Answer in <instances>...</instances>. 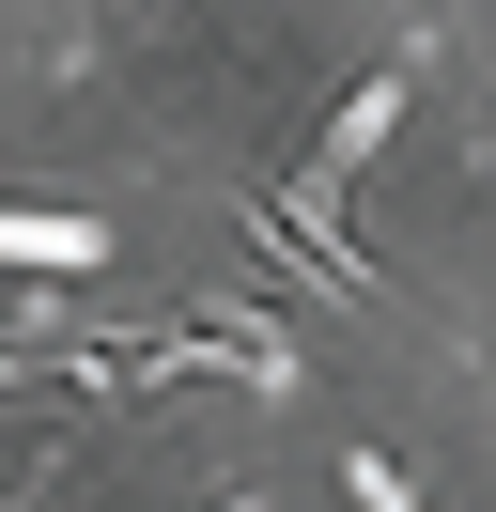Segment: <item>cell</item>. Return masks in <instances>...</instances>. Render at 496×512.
<instances>
[{"mask_svg":"<svg viewBox=\"0 0 496 512\" xmlns=\"http://www.w3.org/2000/svg\"><path fill=\"white\" fill-rule=\"evenodd\" d=\"M233 233H248V264L264 280H295V295H326V311H372V264L341 249V233H310L279 187H233Z\"/></svg>","mask_w":496,"mask_h":512,"instance_id":"6da1fadb","label":"cell"},{"mask_svg":"<svg viewBox=\"0 0 496 512\" xmlns=\"http://www.w3.org/2000/svg\"><path fill=\"white\" fill-rule=\"evenodd\" d=\"M0 264H47V280H78V264H109V233H93V218H0Z\"/></svg>","mask_w":496,"mask_h":512,"instance_id":"7a4b0ae2","label":"cell"},{"mask_svg":"<svg viewBox=\"0 0 496 512\" xmlns=\"http://www.w3.org/2000/svg\"><path fill=\"white\" fill-rule=\"evenodd\" d=\"M341 481H357V512H419V481H403L388 450H357V466H341Z\"/></svg>","mask_w":496,"mask_h":512,"instance_id":"3957f363","label":"cell"},{"mask_svg":"<svg viewBox=\"0 0 496 512\" xmlns=\"http://www.w3.org/2000/svg\"><path fill=\"white\" fill-rule=\"evenodd\" d=\"M202 512H264V497H202Z\"/></svg>","mask_w":496,"mask_h":512,"instance_id":"277c9868","label":"cell"}]
</instances>
